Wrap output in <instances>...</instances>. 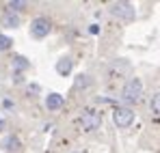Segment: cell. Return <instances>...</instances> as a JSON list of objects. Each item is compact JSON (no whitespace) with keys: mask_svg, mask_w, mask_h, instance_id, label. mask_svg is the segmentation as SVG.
Listing matches in <instances>:
<instances>
[{"mask_svg":"<svg viewBox=\"0 0 160 153\" xmlns=\"http://www.w3.org/2000/svg\"><path fill=\"white\" fill-rule=\"evenodd\" d=\"M74 153H78V151H74Z\"/></svg>","mask_w":160,"mask_h":153,"instance_id":"obj_19","label":"cell"},{"mask_svg":"<svg viewBox=\"0 0 160 153\" xmlns=\"http://www.w3.org/2000/svg\"><path fill=\"white\" fill-rule=\"evenodd\" d=\"M63 106H65V97H63L61 93H50V95H46V108H48L50 112L61 110Z\"/></svg>","mask_w":160,"mask_h":153,"instance_id":"obj_8","label":"cell"},{"mask_svg":"<svg viewBox=\"0 0 160 153\" xmlns=\"http://www.w3.org/2000/svg\"><path fill=\"white\" fill-rule=\"evenodd\" d=\"M50 32H52L50 20H46V17H35V20L30 22V37H32V39H46Z\"/></svg>","mask_w":160,"mask_h":153,"instance_id":"obj_5","label":"cell"},{"mask_svg":"<svg viewBox=\"0 0 160 153\" xmlns=\"http://www.w3.org/2000/svg\"><path fill=\"white\" fill-rule=\"evenodd\" d=\"M2 129H4V119L0 117V131H2Z\"/></svg>","mask_w":160,"mask_h":153,"instance_id":"obj_18","label":"cell"},{"mask_svg":"<svg viewBox=\"0 0 160 153\" xmlns=\"http://www.w3.org/2000/svg\"><path fill=\"white\" fill-rule=\"evenodd\" d=\"M72 71H74V60H72L69 56H63V58L56 60V74H58V76L67 78Z\"/></svg>","mask_w":160,"mask_h":153,"instance_id":"obj_9","label":"cell"},{"mask_svg":"<svg viewBox=\"0 0 160 153\" xmlns=\"http://www.w3.org/2000/svg\"><path fill=\"white\" fill-rule=\"evenodd\" d=\"M39 91H41L39 84H30V86H28V95H35V93H39Z\"/></svg>","mask_w":160,"mask_h":153,"instance_id":"obj_16","label":"cell"},{"mask_svg":"<svg viewBox=\"0 0 160 153\" xmlns=\"http://www.w3.org/2000/svg\"><path fill=\"white\" fill-rule=\"evenodd\" d=\"M20 24H22V20H20L18 13H13V11H7V13H4V17H2V26H7V28H18Z\"/></svg>","mask_w":160,"mask_h":153,"instance_id":"obj_10","label":"cell"},{"mask_svg":"<svg viewBox=\"0 0 160 153\" xmlns=\"http://www.w3.org/2000/svg\"><path fill=\"white\" fill-rule=\"evenodd\" d=\"M26 4H28L26 0H11V2H7V7H9V9H11L13 13H18V11H22V9H24Z\"/></svg>","mask_w":160,"mask_h":153,"instance_id":"obj_13","label":"cell"},{"mask_svg":"<svg viewBox=\"0 0 160 153\" xmlns=\"http://www.w3.org/2000/svg\"><path fill=\"white\" fill-rule=\"evenodd\" d=\"M152 110H154L156 114H160V93H156L154 99H152Z\"/></svg>","mask_w":160,"mask_h":153,"instance_id":"obj_15","label":"cell"},{"mask_svg":"<svg viewBox=\"0 0 160 153\" xmlns=\"http://www.w3.org/2000/svg\"><path fill=\"white\" fill-rule=\"evenodd\" d=\"M112 121H115L117 127H121V129L130 127L134 123V110L128 108V106H117V108L112 110Z\"/></svg>","mask_w":160,"mask_h":153,"instance_id":"obj_3","label":"cell"},{"mask_svg":"<svg viewBox=\"0 0 160 153\" xmlns=\"http://www.w3.org/2000/svg\"><path fill=\"white\" fill-rule=\"evenodd\" d=\"M108 13L115 15L121 22H132L136 17V11H134V7L130 2H110L108 4Z\"/></svg>","mask_w":160,"mask_h":153,"instance_id":"obj_2","label":"cell"},{"mask_svg":"<svg viewBox=\"0 0 160 153\" xmlns=\"http://www.w3.org/2000/svg\"><path fill=\"white\" fill-rule=\"evenodd\" d=\"M132 71V65L126 60V58H117V60H112L110 65H108L106 74L110 78H123L126 74H130Z\"/></svg>","mask_w":160,"mask_h":153,"instance_id":"obj_6","label":"cell"},{"mask_svg":"<svg viewBox=\"0 0 160 153\" xmlns=\"http://www.w3.org/2000/svg\"><path fill=\"white\" fill-rule=\"evenodd\" d=\"M80 127L84 131H98L102 127V114L98 110H84L80 117Z\"/></svg>","mask_w":160,"mask_h":153,"instance_id":"obj_4","label":"cell"},{"mask_svg":"<svg viewBox=\"0 0 160 153\" xmlns=\"http://www.w3.org/2000/svg\"><path fill=\"white\" fill-rule=\"evenodd\" d=\"M89 84H91V78L87 76V74H80V76L76 78V82H74V88L80 91V88H87Z\"/></svg>","mask_w":160,"mask_h":153,"instance_id":"obj_12","label":"cell"},{"mask_svg":"<svg viewBox=\"0 0 160 153\" xmlns=\"http://www.w3.org/2000/svg\"><path fill=\"white\" fill-rule=\"evenodd\" d=\"M11 45H13V39H11V37H7V35H0V52L9 50Z\"/></svg>","mask_w":160,"mask_h":153,"instance_id":"obj_14","label":"cell"},{"mask_svg":"<svg viewBox=\"0 0 160 153\" xmlns=\"http://www.w3.org/2000/svg\"><path fill=\"white\" fill-rule=\"evenodd\" d=\"M0 149L4 153H18L22 149V142H20L18 136H4V138L0 140Z\"/></svg>","mask_w":160,"mask_h":153,"instance_id":"obj_7","label":"cell"},{"mask_svg":"<svg viewBox=\"0 0 160 153\" xmlns=\"http://www.w3.org/2000/svg\"><path fill=\"white\" fill-rule=\"evenodd\" d=\"M141 95H143V82H141V78H130L126 82L123 91H121V102H123V106L130 108L132 103L141 102Z\"/></svg>","mask_w":160,"mask_h":153,"instance_id":"obj_1","label":"cell"},{"mask_svg":"<svg viewBox=\"0 0 160 153\" xmlns=\"http://www.w3.org/2000/svg\"><path fill=\"white\" fill-rule=\"evenodd\" d=\"M89 32H91V35H100V26L91 24V26H89Z\"/></svg>","mask_w":160,"mask_h":153,"instance_id":"obj_17","label":"cell"},{"mask_svg":"<svg viewBox=\"0 0 160 153\" xmlns=\"http://www.w3.org/2000/svg\"><path fill=\"white\" fill-rule=\"evenodd\" d=\"M28 67H30V63H28L24 56H15V58H13V69H15V74H24Z\"/></svg>","mask_w":160,"mask_h":153,"instance_id":"obj_11","label":"cell"}]
</instances>
